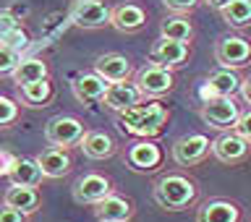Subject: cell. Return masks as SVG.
I'll return each instance as SVG.
<instances>
[{"label": "cell", "mask_w": 251, "mask_h": 222, "mask_svg": "<svg viewBox=\"0 0 251 222\" xmlns=\"http://www.w3.org/2000/svg\"><path fill=\"white\" fill-rule=\"evenodd\" d=\"M152 199L165 212H183L199 201V186L186 173H165L154 180Z\"/></svg>", "instance_id": "cell-1"}, {"label": "cell", "mask_w": 251, "mask_h": 222, "mask_svg": "<svg viewBox=\"0 0 251 222\" xmlns=\"http://www.w3.org/2000/svg\"><path fill=\"white\" fill-rule=\"evenodd\" d=\"M168 121H170L168 107L157 99H147V102H141V105L118 115V128L123 133L136 136V139H154L165 131Z\"/></svg>", "instance_id": "cell-2"}, {"label": "cell", "mask_w": 251, "mask_h": 222, "mask_svg": "<svg viewBox=\"0 0 251 222\" xmlns=\"http://www.w3.org/2000/svg\"><path fill=\"white\" fill-rule=\"evenodd\" d=\"M199 118L220 133L235 131V123L241 118V105L235 102V97H209L199 107Z\"/></svg>", "instance_id": "cell-3"}, {"label": "cell", "mask_w": 251, "mask_h": 222, "mask_svg": "<svg viewBox=\"0 0 251 222\" xmlns=\"http://www.w3.org/2000/svg\"><path fill=\"white\" fill-rule=\"evenodd\" d=\"M133 86L139 89V94L144 99H160L176 89V76H173V71L147 63L144 68L133 71Z\"/></svg>", "instance_id": "cell-4"}, {"label": "cell", "mask_w": 251, "mask_h": 222, "mask_svg": "<svg viewBox=\"0 0 251 222\" xmlns=\"http://www.w3.org/2000/svg\"><path fill=\"white\" fill-rule=\"evenodd\" d=\"M215 60L227 71L246 68L251 63V39L243 34H223L215 42Z\"/></svg>", "instance_id": "cell-5"}, {"label": "cell", "mask_w": 251, "mask_h": 222, "mask_svg": "<svg viewBox=\"0 0 251 222\" xmlns=\"http://www.w3.org/2000/svg\"><path fill=\"white\" fill-rule=\"evenodd\" d=\"M212 152V141L207 133H186L173 141L170 147V157L173 162L180 165V168H194V165L204 162Z\"/></svg>", "instance_id": "cell-6"}, {"label": "cell", "mask_w": 251, "mask_h": 222, "mask_svg": "<svg viewBox=\"0 0 251 222\" xmlns=\"http://www.w3.org/2000/svg\"><path fill=\"white\" fill-rule=\"evenodd\" d=\"M84 133H86L84 123L74 115H55L45 125V139L50 141L52 147L66 149V152L84 139Z\"/></svg>", "instance_id": "cell-7"}, {"label": "cell", "mask_w": 251, "mask_h": 222, "mask_svg": "<svg viewBox=\"0 0 251 222\" xmlns=\"http://www.w3.org/2000/svg\"><path fill=\"white\" fill-rule=\"evenodd\" d=\"M113 5L107 0H76L71 8V21L78 29H102L110 24Z\"/></svg>", "instance_id": "cell-8"}, {"label": "cell", "mask_w": 251, "mask_h": 222, "mask_svg": "<svg viewBox=\"0 0 251 222\" xmlns=\"http://www.w3.org/2000/svg\"><path fill=\"white\" fill-rule=\"evenodd\" d=\"M162 160H165L162 147L152 139L133 141V144L128 147V152H126V165H128L131 170H136V173H154L162 165Z\"/></svg>", "instance_id": "cell-9"}, {"label": "cell", "mask_w": 251, "mask_h": 222, "mask_svg": "<svg viewBox=\"0 0 251 222\" xmlns=\"http://www.w3.org/2000/svg\"><path fill=\"white\" fill-rule=\"evenodd\" d=\"M188 52H191V45L183 42H173V39H154V45L149 47V63L160 66L165 71H176L180 66H186Z\"/></svg>", "instance_id": "cell-10"}, {"label": "cell", "mask_w": 251, "mask_h": 222, "mask_svg": "<svg viewBox=\"0 0 251 222\" xmlns=\"http://www.w3.org/2000/svg\"><path fill=\"white\" fill-rule=\"evenodd\" d=\"M223 165H241L251 154V144L246 139H241L235 131H225L212 141V152Z\"/></svg>", "instance_id": "cell-11"}, {"label": "cell", "mask_w": 251, "mask_h": 222, "mask_svg": "<svg viewBox=\"0 0 251 222\" xmlns=\"http://www.w3.org/2000/svg\"><path fill=\"white\" fill-rule=\"evenodd\" d=\"M94 74L105 84H123V81H131L133 63L121 52H105L94 60Z\"/></svg>", "instance_id": "cell-12"}, {"label": "cell", "mask_w": 251, "mask_h": 222, "mask_svg": "<svg viewBox=\"0 0 251 222\" xmlns=\"http://www.w3.org/2000/svg\"><path fill=\"white\" fill-rule=\"evenodd\" d=\"M107 194H113V180L102 173H84L74 183V199L78 204H97Z\"/></svg>", "instance_id": "cell-13"}, {"label": "cell", "mask_w": 251, "mask_h": 222, "mask_svg": "<svg viewBox=\"0 0 251 222\" xmlns=\"http://www.w3.org/2000/svg\"><path fill=\"white\" fill-rule=\"evenodd\" d=\"M243 220V209L235 204L233 199H207L199 204L196 209V222H241Z\"/></svg>", "instance_id": "cell-14"}, {"label": "cell", "mask_w": 251, "mask_h": 222, "mask_svg": "<svg viewBox=\"0 0 251 222\" xmlns=\"http://www.w3.org/2000/svg\"><path fill=\"white\" fill-rule=\"evenodd\" d=\"M147 11L136 3H118L110 11V26H115L121 34H136L147 26Z\"/></svg>", "instance_id": "cell-15"}, {"label": "cell", "mask_w": 251, "mask_h": 222, "mask_svg": "<svg viewBox=\"0 0 251 222\" xmlns=\"http://www.w3.org/2000/svg\"><path fill=\"white\" fill-rule=\"evenodd\" d=\"M144 102V97L139 94V89L133 86V81H123V84H107L105 97H102V105L110 107L113 113H126V110L136 107Z\"/></svg>", "instance_id": "cell-16"}, {"label": "cell", "mask_w": 251, "mask_h": 222, "mask_svg": "<svg viewBox=\"0 0 251 222\" xmlns=\"http://www.w3.org/2000/svg\"><path fill=\"white\" fill-rule=\"evenodd\" d=\"M94 215L100 222H131L133 220V204L121 194H107L102 201L94 204Z\"/></svg>", "instance_id": "cell-17"}, {"label": "cell", "mask_w": 251, "mask_h": 222, "mask_svg": "<svg viewBox=\"0 0 251 222\" xmlns=\"http://www.w3.org/2000/svg\"><path fill=\"white\" fill-rule=\"evenodd\" d=\"M37 168L42 170V178H63L68 175L71 168H74V160H71V154L66 149H58V147H47L42 149L37 157H34Z\"/></svg>", "instance_id": "cell-18"}, {"label": "cell", "mask_w": 251, "mask_h": 222, "mask_svg": "<svg viewBox=\"0 0 251 222\" xmlns=\"http://www.w3.org/2000/svg\"><path fill=\"white\" fill-rule=\"evenodd\" d=\"M42 204V194L37 188H26V186H8V191L3 194V207L21 212L24 217L34 215Z\"/></svg>", "instance_id": "cell-19"}, {"label": "cell", "mask_w": 251, "mask_h": 222, "mask_svg": "<svg viewBox=\"0 0 251 222\" xmlns=\"http://www.w3.org/2000/svg\"><path fill=\"white\" fill-rule=\"evenodd\" d=\"M16 97H19V105L39 110V107H47L55 99V86L50 78H42V81H34L26 86H16Z\"/></svg>", "instance_id": "cell-20"}, {"label": "cell", "mask_w": 251, "mask_h": 222, "mask_svg": "<svg viewBox=\"0 0 251 222\" xmlns=\"http://www.w3.org/2000/svg\"><path fill=\"white\" fill-rule=\"evenodd\" d=\"M78 147H81L84 157H89V160H110L118 152L115 139L107 131H86L84 139L78 141Z\"/></svg>", "instance_id": "cell-21"}, {"label": "cell", "mask_w": 251, "mask_h": 222, "mask_svg": "<svg viewBox=\"0 0 251 222\" xmlns=\"http://www.w3.org/2000/svg\"><path fill=\"white\" fill-rule=\"evenodd\" d=\"M105 89H107V84L102 81L94 71H92V74H78L74 78V84H71V92H74V97L81 102V105H94V102H102Z\"/></svg>", "instance_id": "cell-22"}, {"label": "cell", "mask_w": 251, "mask_h": 222, "mask_svg": "<svg viewBox=\"0 0 251 222\" xmlns=\"http://www.w3.org/2000/svg\"><path fill=\"white\" fill-rule=\"evenodd\" d=\"M5 178L11 180V186H26V188H39L42 183V170L37 168L34 160L29 157H13L11 168H8Z\"/></svg>", "instance_id": "cell-23"}, {"label": "cell", "mask_w": 251, "mask_h": 222, "mask_svg": "<svg viewBox=\"0 0 251 222\" xmlns=\"http://www.w3.org/2000/svg\"><path fill=\"white\" fill-rule=\"evenodd\" d=\"M243 78L238 76V71H227V68H217L207 76V86L204 92L212 97H235V92L241 89Z\"/></svg>", "instance_id": "cell-24"}, {"label": "cell", "mask_w": 251, "mask_h": 222, "mask_svg": "<svg viewBox=\"0 0 251 222\" xmlns=\"http://www.w3.org/2000/svg\"><path fill=\"white\" fill-rule=\"evenodd\" d=\"M160 37L162 39H173V42H183L191 45L194 39V21L188 16H165L160 24Z\"/></svg>", "instance_id": "cell-25"}, {"label": "cell", "mask_w": 251, "mask_h": 222, "mask_svg": "<svg viewBox=\"0 0 251 222\" xmlns=\"http://www.w3.org/2000/svg\"><path fill=\"white\" fill-rule=\"evenodd\" d=\"M11 78L16 86H26L34 81H42V78H50V68H47V63L42 58H26L16 66Z\"/></svg>", "instance_id": "cell-26"}, {"label": "cell", "mask_w": 251, "mask_h": 222, "mask_svg": "<svg viewBox=\"0 0 251 222\" xmlns=\"http://www.w3.org/2000/svg\"><path fill=\"white\" fill-rule=\"evenodd\" d=\"M223 21L230 29H249L251 26V0H230L223 11Z\"/></svg>", "instance_id": "cell-27"}, {"label": "cell", "mask_w": 251, "mask_h": 222, "mask_svg": "<svg viewBox=\"0 0 251 222\" xmlns=\"http://www.w3.org/2000/svg\"><path fill=\"white\" fill-rule=\"evenodd\" d=\"M19 63H21V52L0 42V78H3V76H13V71H16Z\"/></svg>", "instance_id": "cell-28"}, {"label": "cell", "mask_w": 251, "mask_h": 222, "mask_svg": "<svg viewBox=\"0 0 251 222\" xmlns=\"http://www.w3.org/2000/svg\"><path fill=\"white\" fill-rule=\"evenodd\" d=\"M19 102L5 97V94H0V128H8V125H13L16 121H19Z\"/></svg>", "instance_id": "cell-29"}, {"label": "cell", "mask_w": 251, "mask_h": 222, "mask_svg": "<svg viewBox=\"0 0 251 222\" xmlns=\"http://www.w3.org/2000/svg\"><path fill=\"white\" fill-rule=\"evenodd\" d=\"M201 0H162V5L168 8L173 16H191L199 8Z\"/></svg>", "instance_id": "cell-30"}, {"label": "cell", "mask_w": 251, "mask_h": 222, "mask_svg": "<svg viewBox=\"0 0 251 222\" xmlns=\"http://www.w3.org/2000/svg\"><path fill=\"white\" fill-rule=\"evenodd\" d=\"M235 133L251 144V107L241 110V118H238V123H235Z\"/></svg>", "instance_id": "cell-31"}, {"label": "cell", "mask_w": 251, "mask_h": 222, "mask_svg": "<svg viewBox=\"0 0 251 222\" xmlns=\"http://www.w3.org/2000/svg\"><path fill=\"white\" fill-rule=\"evenodd\" d=\"M0 222H26V217L16 209H8V207H0Z\"/></svg>", "instance_id": "cell-32"}, {"label": "cell", "mask_w": 251, "mask_h": 222, "mask_svg": "<svg viewBox=\"0 0 251 222\" xmlns=\"http://www.w3.org/2000/svg\"><path fill=\"white\" fill-rule=\"evenodd\" d=\"M241 97H243V102H246V105H251V76L249 78H243V84H241Z\"/></svg>", "instance_id": "cell-33"}, {"label": "cell", "mask_w": 251, "mask_h": 222, "mask_svg": "<svg viewBox=\"0 0 251 222\" xmlns=\"http://www.w3.org/2000/svg\"><path fill=\"white\" fill-rule=\"evenodd\" d=\"M11 162H13V154H8V152H0V178L8 173V168H11Z\"/></svg>", "instance_id": "cell-34"}, {"label": "cell", "mask_w": 251, "mask_h": 222, "mask_svg": "<svg viewBox=\"0 0 251 222\" xmlns=\"http://www.w3.org/2000/svg\"><path fill=\"white\" fill-rule=\"evenodd\" d=\"M201 3H204V5H209L212 11H217V13H220L227 3H230V0H201Z\"/></svg>", "instance_id": "cell-35"}]
</instances>
